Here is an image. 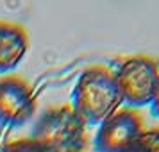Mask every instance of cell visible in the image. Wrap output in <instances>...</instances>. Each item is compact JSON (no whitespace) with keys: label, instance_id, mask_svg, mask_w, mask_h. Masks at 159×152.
I'll return each mask as SVG.
<instances>
[{"label":"cell","instance_id":"cell-1","mask_svg":"<svg viewBox=\"0 0 159 152\" xmlns=\"http://www.w3.org/2000/svg\"><path fill=\"white\" fill-rule=\"evenodd\" d=\"M115 72L106 65H91L80 72L72 91V106L86 125H98L122 108Z\"/></svg>","mask_w":159,"mask_h":152},{"label":"cell","instance_id":"cell-2","mask_svg":"<svg viewBox=\"0 0 159 152\" xmlns=\"http://www.w3.org/2000/svg\"><path fill=\"white\" fill-rule=\"evenodd\" d=\"M88 125L70 104L47 109L34 123L32 136L50 152H84Z\"/></svg>","mask_w":159,"mask_h":152},{"label":"cell","instance_id":"cell-3","mask_svg":"<svg viewBox=\"0 0 159 152\" xmlns=\"http://www.w3.org/2000/svg\"><path fill=\"white\" fill-rule=\"evenodd\" d=\"M113 72L123 104H129L132 109L150 104L159 77V63L156 59L145 54L129 56Z\"/></svg>","mask_w":159,"mask_h":152},{"label":"cell","instance_id":"cell-4","mask_svg":"<svg viewBox=\"0 0 159 152\" xmlns=\"http://www.w3.org/2000/svg\"><path fill=\"white\" fill-rule=\"evenodd\" d=\"M145 129L143 118L132 108H120L98 123L93 138L97 152H125Z\"/></svg>","mask_w":159,"mask_h":152},{"label":"cell","instance_id":"cell-5","mask_svg":"<svg viewBox=\"0 0 159 152\" xmlns=\"http://www.w3.org/2000/svg\"><path fill=\"white\" fill-rule=\"evenodd\" d=\"M38 99L27 81L18 73L0 77V123L22 125L36 115Z\"/></svg>","mask_w":159,"mask_h":152},{"label":"cell","instance_id":"cell-6","mask_svg":"<svg viewBox=\"0 0 159 152\" xmlns=\"http://www.w3.org/2000/svg\"><path fill=\"white\" fill-rule=\"evenodd\" d=\"M30 36L22 23L0 20V73L7 75L29 52Z\"/></svg>","mask_w":159,"mask_h":152},{"label":"cell","instance_id":"cell-7","mask_svg":"<svg viewBox=\"0 0 159 152\" xmlns=\"http://www.w3.org/2000/svg\"><path fill=\"white\" fill-rule=\"evenodd\" d=\"M125 152H159V127L143 129L138 140Z\"/></svg>","mask_w":159,"mask_h":152},{"label":"cell","instance_id":"cell-8","mask_svg":"<svg viewBox=\"0 0 159 152\" xmlns=\"http://www.w3.org/2000/svg\"><path fill=\"white\" fill-rule=\"evenodd\" d=\"M0 152H50L45 145L36 141L34 138H20V140H13L0 147Z\"/></svg>","mask_w":159,"mask_h":152},{"label":"cell","instance_id":"cell-9","mask_svg":"<svg viewBox=\"0 0 159 152\" xmlns=\"http://www.w3.org/2000/svg\"><path fill=\"white\" fill-rule=\"evenodd\" d=\"M150 109L152 113L156 116H159V77H157V82H156V88H154V93H152V99H150Z\"/></svg>","mask_w":159,"mask_h":152}]
</instances>
